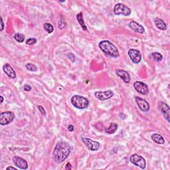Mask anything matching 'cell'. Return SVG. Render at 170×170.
I'll return each instance as SVG.
<instances>
[{"mask_svg": "<svg viewBox=\"0 0 170 170\" xmlns=\"http://www.w3.org/2000/svg\"><path fill=\"white\" fill-rule=\"evenodd\" d=\"M130 161L135 166H138L141 169H145L146 166V162L145 159L142 156L138 155L137 153L133 154L130 158Z\"/></svg>", "mask_w": 170, "mask_h": 170, "instance_id": "obj_5", "label": "cell"}, {"mask_svg": "<svg viewBox=\"0 0 170 170\" xmlns=\"http://www.w3.org/2000/svg\"><path fill=\"white\" fill-rule=\"evenodd\" d=\"M151 140L158 144H164L165 143V140L163 136L158 134H153L151 135Z\"/></svg>", "mask_w": 170, "mask_h": 170, "instance_id": "obj_18", "label": "cell"}, {"mask_svg": "<svg viewBox=\"0 0 170 170\" xmlns=\"http://www.w3.org/2000/svg\"><path fill=\"white\" fill-rule=\"evenodd\" d=\"M128 26L130 29H132V30L135 31V33L140 34H143L145 33V29L143 28V27L142 25H140V23L136 22V21H130L128 24Z\"/></svg>", "mask_w": 170, "mask_h": 170, "instance_id": "obj_14", "label": "cell"}, {"mask_svg": "<svg viewBox=\"0 0 170 170\" xmlns=\"http://www.w3.org/2000/svg\"><path fill=\"white\" fill-rule=\"evenodd\" d=\"M25 66H26L27 69V70L29 71H31V72H36V71H37V66L35 65H33V64L27 63Z\"/></svg>", "mask_w": 170, "mask_h": 170, "instance_id": "obj_24", "label": "cell"}, {"mask_svg": "<svg viewBox=\"0 0 170 170\" xmlns=\"http://www.w3.org/2000/svg\"><path fill=\"white\" fill-rule=\"evenodd\" d=\"M68 57L69 58V59L72 61V62H74V61H75V57H74V55L73 53H69L68 55Z\"/></svg>", "mask_w": 170, "mask_h": 170, "instance_id": "obj_28", "label": "cell"}, {"mask_svg": "<svg viewBox=\"0 0 170 170\" xmlns=\"http://www.w3.org/2000/svg\"><path fill=\"white\" fill-rule=\"evenodd\" d=\"M7 170H9V169H13V170H17V169L15 168V167H12V166H9V167H7V168H6Z\"/></svg>", "mask_w": 170, "mask_h": 170, "instance_id": "obj_33", "label": "cell"}, {"mask_svg": "<svg viewBox=\"0 0 170 170\" xmlns=\"http://www.w3.org/2000/svg\"><path fill=\"white\" fill-rule=\"evenodd\" d=\"M38 109L42 116L46 115V112H45V108L42 106H38Z\"/></svg>", "mask_w": 170, "mask_h": 170, "instance_id": "obj_27", "label": "cell"}, {"mask_svg": "<svg viewBox=\"0 0 170 170\" xmlns=\"http://www.w3.org/2000/svg\"><path fill=\"white\" fill-rule=\"evenodd\" d=\"M117 129H118V125L115 123H112L108 128H106L105 132L107 133V134H112L115 133Z\"/></svg>", "mask_w": 170, "mask_h": 170, "instance_id": "obj_20", "label": "cell"}, {"mask_svg": "<svg viewBox=\"0 0 170 170\" xmlns=\"http://www.w3.org/2000/svg\"><path fill=\"white\" fill-rule=\"evenodd\" d=\"M95 97L100 100H106L111 98L114 96V92L112 90H106V91H98L94 93Z\"/></svg>", "mask_w": 170, "mask_h": 170, "instance_id": "obj_9", "label": "cell"}, {"mask_svg": "<svg viewBox=\"0 0 170 170\" xmlns=\"http://www.w3.org/2000/svg\"><path fill=\"white\" fill-rule=\"evenodd\" d=\"M37 42V39L35 38H29L27 39L26 44L29 45H35Z\"/></svg>", "mask_w": 170, "mask_h": 170, "instance_id": "obj_25", "label": "cell"}, {"mask_svg": "<svg viewBox=\"0 0 170 170\" xmlns=\"http://www.w3.org/2000/svg\"><path fill=\"white\" fill-rule=\"evenodd\" d=\"M3 70H4V73L6 74V75L11 79H15L16 76H17L14 69L9 64H5L4 66H3Z\"/></svg>", "mask_w": 170, "mask_h": 170, "instance_id": "obj_15", "label": "cell"}, {"mask_svg": "<svg viewBox=\"0 0 170 170\" xmlns=\"http://www.w3.org/2000/svg\"><path fill=\"white\" fill-rule=\"evenodd\" d=\"M14 39L16 41L19 42H23L25 41V36L21 33H16L14 35Z\"/></svg>", "mask_w": 170, "mask_h": 170, "instance_id": "obj_23", "label": "cell"}, {"mask_svg": "<svg viewBox=\"0 0 170 170\" xmlns=\"http://www.w3.org/2000/svg\"><path fill=\"white\" fill-rule=\"evenodd\" d=\"M71 103L74 107L78 109L86 108L89 104L87 98L80 95H74L71 98Z\"/></svg>", "mask_w": 170, "mask_h": 170, "instance_id": "obj_3", "label": "cell"}, {"mask_svg": "<svg viewBox=\"0 0 170 170\" xmlns=\"http://www.w3.org/2000/svg\"><path fill=\"white\" fill-rule=\"evenodd\" d=\"M76 19L78 21V23H79V25H81V27L83 31H87V27L86 25H85V22L84 21L83 18V15H82V13L81 12L79 13L78 15H76Z\"/></svg>", "mask_w": 170, "mask_h": 170, "instance_id": "obj_19", "label": "cell"}, {"mask_svg": "<svg viewBox=\"0 0 170 170\" xmlns=\"http://www.w3.org/2000/svg\"><path fill=\"white\" fill-rule=\"evenodd\" d=\"M14 118L15 115L12 112H3L0 114V124L2 126L9 124L13 122Z\"/></svg>", "mask_w": 170, "mask_h": 170, "instance_id": "obj_6", "label": "cell"}, {"mask_svg": "<svg viewBox=\"0 0 170 170\" xmlns=\"http://www.w3.org/2000/svg\"><path fill=\"white\" fill-rule=\"evenodd\" d=\"M65 169H66V170H69V169H72V166H71V164L69 163V162H68L67 164H66V165L65 166Z\"/></svg>", "mask_w": 170, "mask_h": 170, "instance_id": "obj_30", "label": "cell"}, {"mask_svg": "<svg viewBox=\"0 0 170 170\" xmlns=\"http://www.w3.org/2000/svg\"><path fill=\"white\" fill-rule=\"evenodd\" d=\"M13 161L16 166L21 169H27L28 168V163L25 159L19 156H14L13 158Z\"/></svg>", "mask_w": 170, "mask_h": 170, "instance_id": "obj_12", "label": "cell"}, {"mask_svg": "<svg viewBox=\"0 0 170 170\" xmlns=\"http://www.w3.org/2000/svg\"><path fill=\"white\" fill-rule=\"evenodd\" d=\"M114 13L116 15H124V16H129L132 13L130 8L126 6V5L121 3L117 4L114 7Z\"/></svg>", "mask_w": 170, "mask_h": 170, "instance_id": "obj_4", "label": "cell"}, {"mask_svg": "<svg viewBox=\"0 0 170 170\" xmlns=\"http://www.w3.org/2000/svg\"><path fill=\"white\" fill-rule=\"evenodd\" d=\"M154 23H155V25L157 27V28L160 29V30L165 31L167 29V25L161 19L156 18L155 19H154Z\"/></svg>", "mask_w": 170, "mask_h": 170, "instance_id": "obj_17", "label": "cell"}, {"mask_svg": "<svg viewBox=\"0 0 170 170\" xmlns=\"http://www.w3.org/2000/svg\"><path fill=\"white\" fill-rule=\"evenodd\" d=\"M0 98H1V102H0V104H2V102H4V97H3V96H0Z\"/></svg>", "mask_w": 170, "mask_h": 170, "instance_id": "obj_34", "label": "cell"}, {"mask_svg": "<svg viewBox=\"0 0 170 170\" xmlns=\"http://www.w3.org/2000/svg\"><path fill=\"white\" fill-rule=\"evenodd\" d=\"M135 100L138 107L142 112H148L150 110V104L146 100L140 97H135Z\"/></svg>", "mask_w": 170, "mask_h": 170, "instance_id": "obj_13", "label": "cell"}, {"mask_svg": "<svg viewBox=\"0 0 170 170\" xmlns=\"http://www.w3.org/2000/svg\"><path fill=\"white\" fill-rule=\"evenodd\" d=\"M71 148L68 143L63 142H58L55 146L53 152V159L58 164L62 163L68 158L71 153Z\"/></svg>", "mask_w": 170, "mask_h": 170, "instance_id": "obj_1", "label": "cell"}, {"mask_svg": "<svg viewBox=\"0 0 170 170\" xmlns=\"http://www.w3.org/2000/svg\"><path fill=\"white\" fill-rule=\"evenodd\" d=\"M134 87L135 90H136L138 92L140 93V94L146 95L149 92V89L148 85L143 83L142 82L140 81H136L134 82Z\"/></svg>", "mask_w": 170, "mask_h": 170, "instance_id": "obj_10", "label": "cell"}, {"mask_svg": "<svg viewBox=\"0 0 170 170\" xmlns=\"http://www.w3.org/2000/svg\"><path fill=\"white\" fill-rule=\"evenodd\" d=\"M58 27H59L60 29H62L65 27L66 23H65V21H63L62 20H60L59 21H58Z\"/></svg>", "mask_w": 170, "mask_h": 170, "instance_id": "obj_26", "label": "cell"}, {"mask_svg": "<svg viewBox=\"0 0 170 170\" xmlns=\"http://www.w3.org/2000/svg\"><path fill=\"white\" fill-rule=\"evenodd\" d=\"M128 55L131 61L135 64H138L142 60V55L138 50L130 49L128 50Z\"/></svg>", "mask_w": 170, "mask_h": 170, "instance_id": "obj_11", "label": "cell"}, {"mask_svg": "<svg viewBox=\"0 0 170 170\" xmlns=\"http://www.w3.org/2000/svg\"><path fill=\"white\" fill-rule=\"evenodd\" d=\"M151 57L156 62H160L163 59V56L158 52H154L151 54Z\"/></svg>", "mask_w": 170, "mask_h": 170, "instance_id": "obj_21", "label": "cell"}, {"mask_svg": "<svg viewBox=\"0 0 170 170\" xmlns=\"http://www.w3.org/2000/svg\"><path fill=\"white\" fill-rule=\"evenodd\" d=\"M158 109L163 114L164 117L166 120L169 122V106L167 103L160 101L158 104Z\"/></svg>", "mask_w": 170, "mask_h": 170, "instance_id": "obj_8", "label": "cell"}, {"mask_svg": "<svg viewBox=\"0 0 170 170\" xmlns=\"http://www.w3.org/2000/svg\"><path fill=\"white\" fill-rule=\"evenodd\" d=\"M23 89L24 90H25V91H30L31 90V86L29 84H25V86H23Z\"/></svg>", "mask_w": 170, "mask_h": 170, "instance_id": "obj_29", "label": "cell"}, {"mask_svg": "<svg viewBox=\"0 0 170 170\" xmlns=\"http://www.w3.org/2000/svg\"><path fill=\"white\" fill-rule=\"evenodd\" d=\"M68 129L70 132H73L74 130V128L73 125H69V126H68Z\"/></svg>", "mask_w": 170, "mask_h": 170, "instance_id": "obj_31", "label": "cell"}, {"mask_svg": "<svg viewBox=\"0 0 170 170\" xmlns=\"http://www.w3.org/2000/svg\"><path fill=\"white\" fill-rule=\"evenodd\" d=\"M99 48L105 53L112 57H118L119 51L116 47L109 41L104 40L99 42Z\"/></svg>", "mask_w": 170, "mask_h": 170, "instance_id": "obj_2", "label": "cell"}, {"mask_svg": "<svg viewBox=\"0 0 170 170\" xmlns=\"http://www.w3.org/2000/svg\"><path fill=\"white\" fill-rule=\"evenodd\" d=\"M82 141L88 149L91 151H97L100 148V143L93 141L87 138H82Z\"/></svg>", "mask_w": 170, "mask_h": 170, "instance_id": "obj_7", "label": "cell"}, {"mask_svg": "<svg viewBox=\"0 0 170 170\" xmlns=\"http://www.w3.org/2000/svg\"><path fill=\"white\" fill-rule=\"evenodd\" d=\"M116 73L117 76H118L120 78L123 80L125 83H129L130 82V74L127 71L122 70V69H118V70H116Z\"/></svg>", "mask_w": 170, "mask_h": 170, "instance_id": "obj_16", "label": "cell"}, {"mask_svg": "<svg viewBox=\"0 0 170 170\" xmlns=\"http://www.w3.org/2000/svg\"><path fill=\"white\" fill-rule=\"evenodd\" d=\"M43 28L49 33H51L52 32H53V30H54L53 26L49 23H45L43 25Z\"/></svg>", "mask_w": 170, "mask_h": 170, "instance_id": "obj_22", "label": "cell"}, {"mask_svg": "<svg viewBox=\"0 0 170 170\" xmlns=\"http://www.w3.org/2000/svg\"><path fill=\"white\" fill-rule=\"evenodd\" d=\"M4 28V21H3V19L1 17V29L0 30L3 31V29Z\"/></svg>", "mask_w": 170, "mask_h": 170, "instance_id": "obj_32", "label": "cell"}]
</instances>
